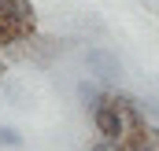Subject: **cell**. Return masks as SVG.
<instances>
[{"instance_id":"6","label":"cell","mask_w":159,"mask_h":151,"mask_svg":"<svg viewBox=\"0 0 159 151\" xmlns=\"http://www.w3.org/2000/svg\"><path fill=\"white\" fill-rule=\"evenodd\" d=\"M0 148H22V133L11 125H0Z\"/></svg>"},{"instance_id":"7","label":"cell","mask_w":159,"mask_h":151,"mask_svg":"<svg viewBox=\"0 0 159 151\" xmlns=\"http://www.w3.org/2000/svg\"><path fill=\"white\" fill-rule=\"evenodd\" d=\"M4 74H7V67H4V59H0V77H4Z\"/></svg>"},{"instance_id":"1","label":"cell","mask_w":159,"mask_h":151,"mask_svg":"<svg viewBox=\"0 0 159 151\" xmlns=\"http://www.w3.org/2000/svg\"><path fill=\"white\" fill-rule=\"evenodd\" d=\"M93 118V129H96V136H104V140H111V144H122V136H126V122H122L119 107L111 103V92L89 111Z\"/></svg>"},{"instance_id":"4","label":"cell","mask_w":159,"mask_h":151,"mask_svg":"<svg viewBox=\"0 0 159 151\" xmlns=\"http://www.w3.org/2000/svg\"><path fill=\"white\" fill-rule=\"evenodd\" d=\"M107 92H111V88H104L96 77H81V81H78V100H81V107H85V111H93Z\"/></svg>"},{"instance_id":"2","label":"cell","mask_w":159,"mask_h":151,"mask_svg":"<svg viewBox=\"0 0 159 151\" xmlns=\"http://www.w3.org/2000/svg\"><path fill=\"white\" fill-rule=\"evenodd\" d=\"M85 67H89V74L96 77L104 88H107L111 81H119V74H122L119 55H115L111 48H104V44H93V48H85Z\"/></svg>"},{"instance_id":"5","label":"cell","mask_w":159,"mask_h":151,"mask_svg":"<svg viewBox=\"0 0 159 151\" xmlns=\"http://www.w3.org/2000/svg\"><path fill=\"white\" fill-rule=\"evenodd\" d=\"M122 151H159V144L148 136V129H144V133H126L122 136Z\"/></svg>"},{"instance_id":"3","label":"cell","mask_w":159,"mask_h":151,"mask_svg":"<svg viewBox=\"0 0 159 151\" xmlns=\"http://www.w3.org/2000/svg\"><path fill=\"white\" fill-rule=\"evenodd\" d=\"M111 103L119 107L122 122H126V133H144V129H148V114H144V103H141L133 92L111 88Z\"/></svg>"}]
</instances>
